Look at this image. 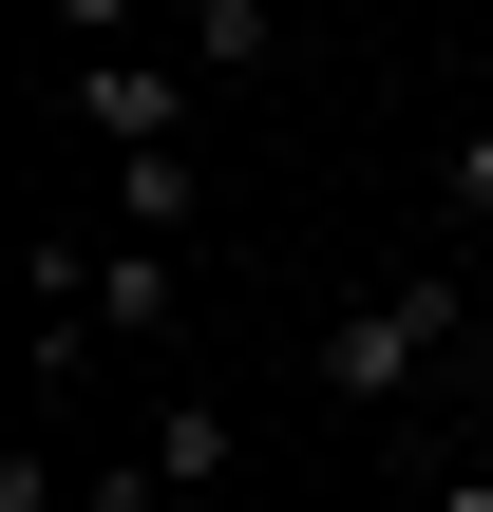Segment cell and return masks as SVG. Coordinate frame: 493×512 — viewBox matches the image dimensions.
Here are the masks:
<instances>
[{"instance_id":"3957f363","label":"cell","mask_w":493,"mask_h":512,"mask_svg":"<svg viewBox=\"0 0 493 512\" xmlns=\"http://www.w3.org/2000/svg\"><path fill=\"white\" fill-rule=\"evenodd\" d=\"M228 456H247V437H228V399H171V418H152L133 456H95V512H171V494H228Z\"/></svg>"},{"instance_id":"5b68a950","label":"cell","mask_w":493,"mask_h":512,"mask_svg":"<svg viewBox=\"0 0 493 512\" xmlns=\"http://www.w3.org/2000/svg\"><path fill=\"white\" fill-rule=\"evenodd\" d=\"M171 19H190V76H266V57H285L266 0H171Z\"/></svg>"},{"instance_id":"7a4b0ae2","label":"cell","mask_w":493,"mask_h":512,"mask_svg":"<svg viewBox=\"0 0 493 512\" xmlns=\"http://www.w3.org/2000/svg\"><path fill=\"white\" fill-rule=\"evenodd\" d=\"M57 95H76V133H114V171L133 152H190V57H57Z\"/></svg>"},{"instance_id":"8992f818","label":"cell","mask_w":493,"mask_h":512,"mask_svg":"<svg viewBox=\"0 0 493 512\" xmlns=\"http://www.w3.org/2000/svg\"><path fill=\"white\" fill-rule=\"evenodd\" d=\"M437 228H456V247H493V133H456V152H437Z\"/></svg>"},{"instance_id":"52a82bcc","label":"cell","mask_w":493,"mask_h":512,"mask_svg":"<svg viewBox=\"0 0 493 512\" xmlns=\"http://www.w3.org/2000/svg\"><path fill=\"white\" fill-rule=\"evenodd\" d=\"M38 19H57V57H133V19H152V0H38Z\"/></svg>"},{"instance_id":"6da1fadb","label":"cell","mask_w":493,"mask_h":512,"mask_svg":"<svg viewBox=\"0 0 493 512\" xmlns=\"http://www.w3.org/2000/svg\"><path fill=\"white\" fill-rule=\"evenodd\" d=\"M475 342H493L475 266H399V285H361V304L323 323V399H342V418H418L437 361H475Z\"/></svg>"},{"instance_id":"ba28073f","label":"cell","mask_w":493,"mask_h":512,"mask_svg":"<svg viewBox=\"0 0 493 512\" xmlns=\"http://www.w3.org/2000/svg\"><path fill=\"white\" fill-rule=\"evenodd\" d=\"M418 512H493V456H437V475H418Z\"/></svg>"},{"instance_id":"277c9868","label":"cell","mask_w":493,"mask_h":512,"mask_svg":"<svg viewBox=\"0 0 493 512\" xmlns=\"http://www.w3.org/2000/svg\"><path fill=\"white\" fill-rule=\"evenodd\" d=\"M57 323H95V342H171V323H190V266L114 228V247H76V304H57Z\"/></svg>"}]
</instances>
